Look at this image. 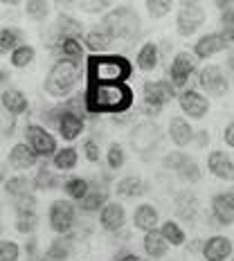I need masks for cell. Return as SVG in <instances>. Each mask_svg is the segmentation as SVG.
Wrapping results in <instances>:
<instances>
[{
  "label": "cell",
  "instance_id": "obj_1",
  "mask_svg": "<svg viewBox=\"0 0 234 261\" xmlns=\"http://www.w3.org/2000/svg\"><path fill=\"white\" fill-rule=\"evenodd\" d=\"M84 99L92 115H122L135 104V92L128 84H88Z\"/></svg>",
  "mask_w": 234,
  "mask_h": 261
},
{
  "label": "cell",
  "instance_id": "obj_2",
  "mask_svg": "<svg viewBox=\"0 0 234 261\" xmlns=\"http://www.w3.org/2000/svg\"><path fill=\"white\" fill-rule=\"evenodd\" d=\"M88 84H126L133 65L122 54H90L86 59Z\"/></svg>",
  "mask_w": 234,
  "mask_h": 261
},
{
  "label": "cell",
  "instance_id": "obj_3",
  "mask_svg": "<svg viewBox=\"0 0 234 261\" xmlns=\"http://www.w3.org/2000/svg\"><path fill=\"white\" fill-rule=\"evenodd\" d=\"M81 68L79 61H70V59H57L54 65L47 72L45 81H43V90L54 99H68L72 95L74 86L79 81Z\"/></svg>",
  "mask_w": 234,
  "mask_h": 261
},
{
  "label": "cell",
  "instance_id": "obj_4",
  "mask_svg": "<svg viewBox=\"0 0 234 261\" xmlns=\"http://www.w3.org/2000/svg\"><path fill=\"white\" fill-rule=\"evenodd\" d=\"M101 27L113 36V39L131 41L140 34V16L128 5H117L101 18Z\"/></svg>",
  "mask_w": 234,
  "mask_h": 261
},
{
  "label": "cell",
  "instance_id": "obj_5",
  "mask_svg": "<svg viewBox=\"0 0 234 261\" xmlns=\"http://www.w3.org/2000/svg\"><path fill=\"white\" fill-rule=\"evenodd\" d=\"M77 214H79V210L74 205V200L57 198L47 207V225H50V230L54 234L68 237V234H72L74 225H77Z\"/></svg>",
  "mask_w": 234,
  "mask_h": 261
},
{
  "label": "cell",
  "instance_id": "obj_6",
  "mask_svg": "<svg viewBox=\"0 0 234 261\" xmlns=\"http://www.w3.org/2000/svg\"><path fill=\"white\" fill-rule=\"evenodd\" d=\"M128 142L131 149L135 151L138 155L149 158L153 151L160 146L162 142V133L160 126L153 122V119H146V122H138L128 133Z\"/></svg>",
  "mask_w": 234,
  "mask_h": 261
},
{
  "label": "cell",
  "instance_id": "obj_7",
  "mask_svg": "<svg viewBox=\"0 0 234 261\" xmlns=\"http://www.w3.org/2000/svg\"><path fill=\"white\" fill-rule=\"evenodd\" d=\"M207 20V12L196 0H183L176 14V32L180 36H194Z\"/></svg>",
  "mask_w": 234,
  "mask_h": 261
},
{
  "label": "cell",
  "instance_id": "obj_8",
  "mask_svg": "<svg viewBox=\"0 0 234 261\" xmlns=\"http://www.w3.org/2000/svg\"><path fill=\"white\" fill-rule=\"evenodd\" d=\"M176 95V86L171 84L169 79H158V81H146L142 88V99L146 104V111L149 113H158L162 111Z\"/></svg>",
  "mask_w": 234,
  "mask_h": 261
},
{
  "label": "cell",
  "instance_id": "obj_9",
  "mask_svg": "<svg viewBox=\"0 0 234 261\" xmlns=\"http://www.w3.org/2000/svg\"><path fill=\"white\" fill-rule=\"evenodd\" d=\"M25 140L27 144L34 149V153L39 158H54L59 151L57 135L50 128H45L43 124H27L25 126Z\"/></svg>",
  "mask_w": 234,
  "mask_h": 261
},
{
  "label": "cell",
  "instance_id": "obj_10",
  "mask_svg": "<svg viewBox=\"0 0 234 261\" xmlns=\"http://www.w3.org/2000/svg\"><path fill=\"white\" fill-rule=\"evenodd\" d=\"M196 61L198 59L194 57V54L189 52H176V57L169 61V68H167V77H169V81L176 88L185 90V86L189 84V79L196 74Z\"/></svg>",
  "mask_w": 234,
  "mask_h": 261
},
{
  "label": "cell",
  "instance_id": "obj_11",
  "mask_svg": "<svg viewBox=\"0 0 234 261\" xmlns=\"http://www.w3.org/2000/svg\"><path fill=\"white\" fill-rule=\"evenodd\" d=\"M178 106L189 119H203L210 113V99L196 88H185L178 92Z\"/></svg>",
  "mask_w": 234,
  "mask_h": 261
},
{
  "label": "cell",
  "instance_id": "obj_12",
  "mask_svg": "<svg viewBox=\"0 0 234 261\" xmlns=\"http://www.w3.org/2000/svg\"><path fill=\"white\" fill-rule=\"evenodd\" d=\"M227 45H230V39H227L225 32H207L194 43L192 54L198 61H207V59L221 54L223 50H227Z\"/></svg>",
  "mask_w": 234,
  "mask_h": 261
},
{
  "label": "cell",
  "instance_id": "obj_13",
  "mask_svg": "<svg viewBox=\"0 0 234 261\" xmlns=\"http://www.w3.org/2000/svg\"><path fill=\"white\" fill-rule=\"evenodd\" d=\"M198 86L203 92H207V97H223L227 95V77L223 74L221 65H205V68H200L198 72Z\"/></svg>",
  "mask_w": 234,
  "mask_h": 261
},
{
  "label": "cell",
  "instance_id": "obj_14",
  "mask_svg": "<svg viewBox=\"0 0 234 261\" xmlns=\"http://www.w3.org/2000/svg\"><path fill=\"white\" fill-rule=\"evenodd\" d=\"M111 189H108V178L101 176V180H90V192L84 200L79 203V210L84 214H92V212H101L111 200Z\"/></svg>",
  "mask_w": 234,
  "mask_h": 261
},
{
  "label": "cell",
  "instance_id": "obj_15",
  "mask_svg": "<svg viewBox=\"0 0 234 261\" xmlns=\"http://www.w3.org/2000/svg\"><path fill=\"white\" fill-rule=\"evenodd\" d=\"M200 254L205 261H230L234 254V243L223 234H214L200 246Z\"/></svg>",
  "mask_w": 234,
  "mask_h": 261
},
{
  "label": "cell",
  "instance_id": "obj_16",
  "mask_svg": "<svg viewBox=\"0 0 234 261\" xmlns=\"http://www.w3.org/2000/svg\"><path fill=\"white\" fill-rule=\"evenodd\" d=\"M207 171L212 173L214 178L219 180H225V182H234V160L225 151H210L207 153Z\"/></svg>",
  "mask_w": 234,
  "mask_h": 261
},
{
  "label": "cell",
  "instance_id": "obj_17",
  "mask_svg": "<svg viewBox=\"0 0 234 261\" xmlns=\"http://www.w3.org/2000/svg\"><path fill=\"white\" fill-rule=\"evenodd\" d=\"M99 225L104 227L106 232H111V234L124 230V225H126V210H124V205L117 203V200H111V203L99 212Z\"/></svg>",
  "mask_w": 234,
  "mask_h": 261
},
{
  "label": "cell",
  "instance_id": "obj_18",
  "mask_svg": "<svg viewBox=\"0 0 234 261\" xmlns=\"http://www.w3.org/2000/svg\"><path fill=\"white\" fill-rule=\"evenodd\" d=\"M41 158L34 153V149H32L27 142H16L12 149H9L7 153V162L14 167L16 171H27L32 169V167L39 165Z\"/></svg>",
  "mask_w": 234,
  "mask_h": 261
},
{
  "label": "cell",
  "instance_id": "obj_19",
  "mask_svg": "<svg viewBox=\"0 0 234 261\" xmlns=\"http://www.w3.org/2000/svg\"><path fill=\"white\" fill-rule=\"evenodd\" d=\"M84 130H86V117L79 115V113H74V111H70V108L65 106V115L57 128L59 138H61L63 142H74Z\"/></svg>",
  "mask_w": 234,
  "mask_h": 261
},
{
  "label": "cell",
  "instance_id": "obj_20",
  "mask_svg": "<svg viewBox=\"0 0 234 261\" xmlns=\"http://www.w3.org/2000/svg\"><path fill=\"white\" fill-rule=\"evenodd\" d=\"M167 133H169V140L178 146V149H185V146L194 144V140H196V133H194L192 124L187 122V117H180V115L169 119Z\"/></svg>",
  "mask_w": 234,
  "mask_h": 261
},
{
  "label": "cell",
  "instance_id": "obj_21",
  "mask_svg": "<svg viewBox=\"0 0 234 261\" xmlns=\"http://www.w3.org/2000/svg\"><path fill=\"white\" fill-rule=\"evenodd\" d=\"M0 104H3V111L9 113L12 117H20L30 111V101H27L25 92L18 88H3Z\"/></svg>",
  "mask_w": 234,
  "mask_h": 261
},
{
  "label": "cell",
  "instance_id": "obj_22",
  "mask_svg": "<svg viewBox=\"0 0 234 261\" xmlns=\"http://www.w3.org/2000/svg\"><path fill=\"white\" fill-rule=\"evenodd\" d=\"M158 223H160V212H158L155 205L151 203H142L138 205L133 212V227L140 232H153L158 230Z\"/></svg>",
  "mask_w": 234,
  "mask_h": 261
},
{
  "label": "cell",
  "instance_id": "obj_23",
  "mask_svg": "<svg viewBox=\"0 0 234 261\" xmlns=\"http://www.w3.org/2000/svg\"><path fill=\"white\" fill-rule=\"evenodd\" d=\"M210 210H212L214 221L221 223V225H232L234 223V203H232V198L227 192H219V194L212 196Z\"/></svg>",
  "mask_w": 234,
  "mask_h": 261
},
{
  "label": "cell",
  "instance_id": "obj_24",
  "mask_svg": "<svg viewBox=\"0 0 234 261\" xmlns=\"http://www.w3.org/2000/svg\"><path fill=\"white\" fill-rule=\"evenodd\" d=\"M74 250V237H57L50 246L45 248V252L41 254V261H68L70 254Z\"/></svg>",
  "mask_w": 234,
  "mask_h": 261
},
{
  "label": "cell",
  "instance_id": "obj_25",
  "mask_svg": "<svg viewBox=\"0 0 234 261\" xmlns=\"http://www.w3.org/2000/svg\"><path fill=\"white\" fill-rule=\"evenodd\" d=\"M142 248H144V254L151 259H162L167 252H169V243H167V239L162 237L160 227L153 232H146L144 239H142Z\"/></svg>",
  "mask_w": 234,
  "mask_h": 261
},
{
  "label": "cell",
  "instance_id": "obj_26",
  "mask_svg": "<svg viewBox=\"0 0 234 261\" xmlns=\"http://www.w3.org/2000/svg\"><path fill=\"white\" fill-rule=\"evenodd\" d=\"M113 41L115 39L108 34L104 27H95V30L86 32V36H84V45H86V50H90V54H106L104 50H108L113 45Z\"/></svg>",
  "mask_w": 234,
  "mask_h": 261
},
{
  "label": "cell",
  "instance_id": "obj_27",
  "mask_svg": "<svg viewBox=\"0 0 234 261\" xmlns=\"http://www.w3.org/2000/svg\"><path fill=\"white\" fill-rule=\"evenodd\" d=\"M135 63H138V68L142 70V72H153L158 68V63H160V47H158V43H153V41L142 43V47L138 50Z\"/></svg>",
  "mask_w": 234,
  "mask_h": 261
},
{
  "label": "cell",
  "instance_id": "obj_28",
  "mask_svg": "<svg viewBox=\"0 0 234 261\" xmlns=\"http://www.w3.org/2000/svg\"><path fill=\"white\" fill-rule=\"evenodd\" d=\"M32 182H34V189L36 192H52V189H63V182H61V176H57V171L50 169V167L41 165L39 171H36V176L32 178Z\"/></svg>",
  "mask_w": 234,
  "mask_h": 261
},
{
  "label": "cell",
  "instance_id": "obj_29",
  "mask_svg": "<svg viewBox=\"0 0 234 261\" xmlns=\"http://www.w3.org/2000/svg\"><path fill=\"white\" fill-rule=\"evenodd\" d=\"M146 185L140 176H124L115 182V194L122 198H135V196H144Z\"/></svg>",
  "mask_w": 234,
  "mask_h": 261
},
{
  "label": "cell",
  "instance_id": "obj_30",
  "mask_svg": "<svg viewBox=\"0 0 234 261\" xmlns=\"http://www.w3.org/2000/svg\"><path fill=\"white\" fill-rule=\"evenodd\" d=\"M54 32H57V41L59 39H79L84 27L77 18H72L70 14H59L57 25H54Z\"/></svg>",
  "mask_w": 234,
  "mask_h": 261
},
{
  "label": "cell",
  "instance_id": "obj_31",
  "mask_svg": "<svg viewBox=\"0 0 234 261\" xmlns=\"http://www.w3.org/2000/svg\"><path fill=\"white\" fill-rule=\"evenodd\" d=\"M77 165H79V151L74 149V146H63V149H59L57 155L52 158L54 171L68 173V171H72Z\"/></svg>",
  "mask_w": 234,
  "mask_h": 261
},
{
  "label": "cell",
  "instance_id": "obj_32",
  "mask_svg": "<svg viewBox=\"0 0 234 261\" xmlns=\"http://www.w3.org/2000/svg\"><path fill=\"white\" fill-rule=\"evenodd\" d=\"M88 192H90V180H86V178L70 176L63 180V194L68 196L70 200H74V203H81V200L88 196Z\"/></svg>",
  "mask_w": 234,
  "mask_h": 261
},
{
  "label": "cell",
  "instance_id": "obj_33",
  "mask_svg": "<svg viewBox=\"0 0 234 261\" xmlns=\"http://www.w3.org/2000/svg\"><path fill=\"white\" fill-rule=\"evenodd\" d=\"M54 47L59 52V59H70V61H79V63L86 52V45L79 39H59L54 43Z\"/></svg>",
  "mask_w": 234,
  "mask_h": 261
},
{
  "label": "cell",
  "instance_id": "obj_34",
  "mask_svg": "<svg viewBox=\"0 0 234 261\" xmlns=\"http://www.w3.org/2000/svg\"><path fill=\"white\" fill-rule=\"evenodd\" d=\"M160 232H162V237L167 239V243H169L171 248H180L187 243V232H185V227L180 225L178 221H162L160 223Z\"/></svg>",
  "mask_w": 234,
  "mask_h": 261
},
{
  "label": "cell",
  "instance_id": "obj_35",
  "mask_svg": "<svg viewBox=\"0 0 234 261\" xmlns=\"http://www.w3.org/2000/svg\"><path fill=\"white\" fill-rule=\"evenodd\" d=\"M3 189H5V194H7L9 198L14 200V198H20V196L32 194V189H34V182H32L27 176H12V178H5Z\"/></svg>",
  "mask_w": 234,
  "mask_h": 261
},
{
  "label": "cell",
  "instance_id": "obj_36",
  "mask_svg": "<svg viewBox=\"0 0 234 261\" xmlns=\"http://www.w3.org/2000/svg\"><path fill=\"white\" fill-rule=\"evenodd\" d=\"M176 212L185 221H192L198 214V200L192 192H178L176 196Z\"/></svg>",
  "mask_w": 234,
  "mask_h": 261
},
{
  "label": "cell",
  "instance_id": "obj_37",
  "mask_svg": "<svg viewBox=\"0 0 234 261\" xmlns=\"http://www.w3.org/2000/svg\"><path fill=\"white\" fill-rule=\"evenodd\" d=\"M23 45V32L18 27H3L0 30V54H12Z\"/></svg>",
  "mask_w": 234,
  "mask_h": 261
},
{
  "label": "cell",
  "instance_id": "obj_38",
  "mask_svg": "<svg viewBox=\"0 0 234 261\" xmlns=\"http://www.w3.org/2000/svg\"><path fill=\"white\" fill-rule=\"evenodd\" d=\"M25 14L34 23H45L52 14V5L45 0H30V3H25Z\"/></svg>",
  "mask_w": 234,
  "mask_h": 261
},
{
  "label": "cell",
  "instance_id": "obj_39",
  "mask_svg": "<svg viewBox=\"0 0 234 261\" xmlns=\"http://www.w3.org/2000/svg\"><path fill=\"white\" fill-rule=\"evenodd\" d=\"M39 225V214L36 210H25V212H16V219H14V227L16 232L20 234H32Z\"/></svg>",
  "mask_w": 234,
  "mask_h": 261
},
{
  "label": "cell",
  "instance_id": "obj_40",
  "mask_svg": "<svg viewBox=\"0 0 234 261\" xmlns=\"http://www.w3.org/2000/svg\"><path fill=\"white\" fill-rule=\"evenodd\" d=\"M34 59H36V50H34V45H30V43H23L18 50H14L12 54H9V63H12L14 68H18V70L32 65L34 63Z\"/></svg>",
  "mask_w": 234,
  "mask_h": 261
},
{
  "label": "cell",
  "instance_id": "obj_41",
  "mask_svg": "<svg viewBox=\"0 0 234 261\" xmlns=\"http://www.w3.org/2000/svg\"><path fill=\"white\" fill-rule=\"evenodd\" d=\"M126 165V151L119 142H111L106 149V167L111 171H119Z\"/></svg>",
  "mask_w": 234,
  "mask_h": 261
},
{
  "label": "cell",
  "instance_id": "obj_42",
  "mask_svg": "<svg viewBox=\"0 0 234 261\" xmlns=\"http://www.w3.org/2000/svg\"><path fill=\"white\" fill-rule=\"evenodd\" d=\"M63 115H65V104H57L52 108H43L41 111V122H43V126L45 128L57 130L59 124H61V119H63Z\"/></svg>",
  "mask_w": 234,
  "mask_h": 261
},
{
  "label": "cell",
  "instance_id": "obj_43",
  "mask_svg": "<svg viewBox=\"0 0 234 261\" xmlns=\"http://www.w3.org/2000/svg\"><path fill=\"white\" fill-rule=\"evenodd\" d=\"M192 160L187 153H183V151H171V153H167L165 158H162V167L165 169H169V171H176V173H180V169L187 162Z\"/></svg>",
  "mask_w": 234,
  "mask_h": 261
},
{
  "label": "cell",
  "instance_id": "obj_44",
  "mask_svg": "<svg viewBox=\"0 0 234 261\" xmlns=\"http://www.w3.org/2000/svg\"><path fill=\"white\" fill-rule=\"evenodd\" d=\"M144 9L149 12L151 18H165L167 14H171L173 3H169V0H146Z\"/></svg>",
  "mask_w": 234,
  "mask_h": 261
},
{
  "label": "cell",
  "instance_id": "obj_45",
  "mask_svg": "<svg viewBox=\"0 0 234 261\" xmlns=\"http://www.w3.org/2000/svg\"><path fill=\"white\" fill-rule=\"evenodd\" d=\"M20 259V246L12 239L0 241V261H18Z\"/></svg>",
  "mask_w": 234,
  "mask_h": 261
},
{
  "label": "cell",
  "instance_id": "obj_46",
  "mask_svg": "<svg viewBox=\"0 0 234 261\" xmlns=\"http://www.w3.org/2000/svg\"><path fill=\"white\" fill-rule=\"evenodd\" d=\"M216 7L221 9V23L225 27V34H230L234 30V3H216Z\"/></svg>",
  "mask_w": 234,
  "mask_h": 261
},
{
  "label": "cell",
  "instance_id": "obj_47",
  "mask_svg": "<svg viewBox=\"0 0 234 261\" xmlns=\"http://www.w3.org/2000/svg\"><path fill=\"white\" fill-rule=\"evenodd\" d=\"M178 176H180V180L189 182V185H194V182H198V180H200V167L196 165L194 160H189L187 165H185L183 169H180V173H178Z\"/></svg>",
  "mask_w": 234,
  "mask_h": 261
},
{
  "label": "cell",
  "instance_id": "obj_48",
  "mask_svg": "<svg viewBox=\"0 0 234 261\" xmlns=\"http://www.w3.org/2000/svg\"><path fill=\"white\" fill-rule=\"evenodd\" d=\"M79 7L84 9V12L99 14V12H106V9H111L113 3H108V0H84V3H79Z\"/></svg>",
  "mask_w": 234,
  "mask_h": 261
},
{
  "label": "cell",
  "instance_id": "obj_49",
  "mask_svg": "<svg viewBox=\"0 0 234 261\" xmlns=\"http://www.w3.org/2000/svg\"><path fill=\"white\" fill-rule=\"evenodd\" d=\"M12 205H14V212L36 210V196H34V194H27V196H20V198H14V200H12Z\"/></svg>",
  "mask_w": 234,
  "mask_h": 261
},
{
  "label": "cell",
  "instance_id": "obj_50",
  "mask_svg": "<svg viewBox=\"0 0 234 261\" xmlns=\"http://www.w3.org/2000/svg\"><path fill=\"white\" fill-rule=\"evenodd\" d=\"M84 155H86V160H88V162H97V160H99L101 149H99V144H97L92 138H88L84 142Z\"/></svg>",
  "mask_w": 234,
  "mask_h": 261
},
{
  "label": "cell",
  "instance_id": "obj_51",
  "mask_svg": "<svg viewBox=\"0 0 234 261\" xmlns=\"http://www.w3.org/2000/svg\"><path fill=\"white\" fill-rule=\"evenodd\" d=\"M25 254H27V261L41 259V257H39V241H36V237H32L30 241L25 243Z\"/></svg>",
  "mask_w": 234,
  "mask_h": 261
},
{
  "label": "cell",
  "instance_id": "obj_52",
  "mask_svg": "<svg viewBox=\"0 0 234 261\" xmlns=\"http://www.w3.org/2000/svg\"><path fill=\"white\" fill-rule=\"evenodd\" d=\"M14 128H16V117H12L9 113H5V117H3V138H9V135L14 133Z\"/></svg>",
  "mask_w": 234,
  "mask_h": 261
},
{
  "label": "cell",
  "instance_id": "obj_53",
  "mask_svg": "<svg viewBox=\"0 0 234 261\" xmlns=\"http://www.w3.org/2000/svg\"><path fill=\"white\" fill-rule=\"evenodd\" d=\"M223 142L230 146V149H234V119L225 126V130H223Z\"/></svg>",
  "mask_w": 234,
  "mask_h": 261
},
{
  "label": "cell",
  "instance_id": "obj_54",
  "mask_svg": "<svg viewBox=\"0 0 234 261\" xmlns=\"http://www.w3.org/2000/svg\"><path fill=\"white\" fill-rule=\"evenodd\" d=\"M117 261H144L142 257H138L135 252H124V254H119Z\"/></svg>",
  "mask_w": 234,
  "mask_h": 261
},
{
  "label": "cell",
  "instance_id": "obj_55",
  "mask_svg": "<svg viewBox=\"0 0 234 261\" xmlns=\"http://www.w3.org/2000/svg\"><path fill=\"white\" fill-rule=\"evenodd\" d=\"M225 68H227V72L234 77V52L227 54V59H225Z\"/></svg>",
  "mask_w": 234,
  "mask_h": 261
},
{
  "label": "cell",
  "instance_id": "obj_56",
  "mask_svg": "<svg viewBox=\"0 0 234 261\" xmlns=\"http://www.w3.org/2000/svg\"><path fill=\"white\" fill-rule=\"evenodd\" d=\"M196 138H198V146H205L210 142V133H205V130H203V133H198Z\"/></svg>",
  "mask_w": 234,
  "mask_h": 261
},
{
  "label": "cell",
  "instance_id": "obj_57",
  "mask_svg": "<svg viewBox=\"0 0 234 261\" xmlns=\"http://www.w3.org/2000/svg\"><path fill=\"white\" fill-rule=\"evenodd\" d=\"M7 79H9V74H7V68H3V86H5V88H9V86H7Z\"/></svg>",
  "mask_w": 234,
  "mask_h": 261
},
{
  "label": "cell",
  "instance_id": "obj_58",
  "mask_svg": "<svg viewBox=\"0 0 234 261\" xmlns=\"http://www.w3.org/2000/svg\"><path fill=\"white\" fill-rule=\"evenodd\" d=\"M227 39H230V43H232V45H234V30L230 32V34H227Z\"/></svg>",
  "mask_w": 234,
  "mask_h": 261
},
{
  "label": "cell",
  "instance_id": "obj_59",
  "mask_svg": "<svg viewBox=\"0 0 234 261\" xmlns=\"http://www.w3.org/2000/svg\"><path fill=\"white\" fill-rule=\"evenodd\" d=\"M227 194H230V198H232V203H234V189H230V192H227Z\"/></svg>",
  "mask_w": 234,
  "mask_h": 261
}]
</instances>
